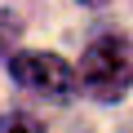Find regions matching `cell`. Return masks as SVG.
Returning a JSON list of instances; mask_svg holds the SVG:
<instances>
[{
    "instance_id": "cell-1",
    "label": "cell",
    "mask_w": 133,
    "mask_h": 133,
    "mask_svg": "<svg viewBox=\"0 0 133 133\" xmlns=\"http://www.w3.org/2000/svg\"><path fill=\"white\" fill-rule=\"evenodd\" d=\"M80 89L93 102H120L133 89V49L124 36H98L80 58Z\"/></svg>"
},
{
    "instance_id": "cell-2",
    "label": "cell",
    "mask_w": 133,
    "mask_h": 133,
    "mask_svg": "<svg viewBox=\"0 0 133 133\" xmlns=\"http://www.w3.org/2000/svg\"><path fill=\"white\" fill-rule=\"evenodd\" d=\"M9 76H14L22 89L40 93V98H49V102H71L76 89H80V71H76L71 62H62L58 53H36V49L9 58Z\"/></svg>"
},
{
    "instance_id": "cell-3",
    "label": "cell",
    "mask_w": 133,
    "mask_h": 133,
    "mask_svg": "<svg viewBox=\"0 0 133 133\" xmlns=\"http://www.w3.org/2000/svg\"><path fill=\"white\" fill-rule=\"evenodd\" d=\"M18 36H22V22L9 14V9H0V58H14V44H18Z\"/></svg>"
},
{
    "instance_id": "cell-4",
    "label": "cell",
    "mask_w": 133,
    "mask_h": 133,
    "mask_svg": "<svg viewBox=\"0 0 133 133\" xmlns=\"http://www.w3.org/2000/svg\"><path fill=\"white\" fill-rule=\"evenodd\" d=\"M0 133H44V124L27 111H5L0 115Z\"/></svg>"
},
{
    "instance_id": "cell-5",
    "label": "cell",
    "mask_w": 133,
    "mask_h": 133,
    "mask_svg": "<svg viewBox=\"0 0 133 133\" xmlns=\"http://www.w3.org/2000/svg\"><path fill=\"white\" fill-rule=\"evenodd\" d=\"M80 5H102V0H80Z\"/></svg>"
},
{
    "instance_id": "cell-6",
    "label": "cell",
    "mask_w": 133,
    "mask_h": 133,
    "mask_svg": "<svg viewBox=\"0 0 133 133\" xmlns=\"http://www.w3.org/2000/svg\"><path fill=\"white\" fill-rule=\"evenodd\" d=\"M124 133H133V120H129V129H124Z\"/></svg>"
}]
</instances>
